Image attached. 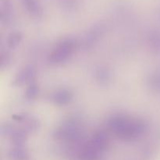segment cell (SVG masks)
Masks as SVG:
<instances>
[]
</instances>
